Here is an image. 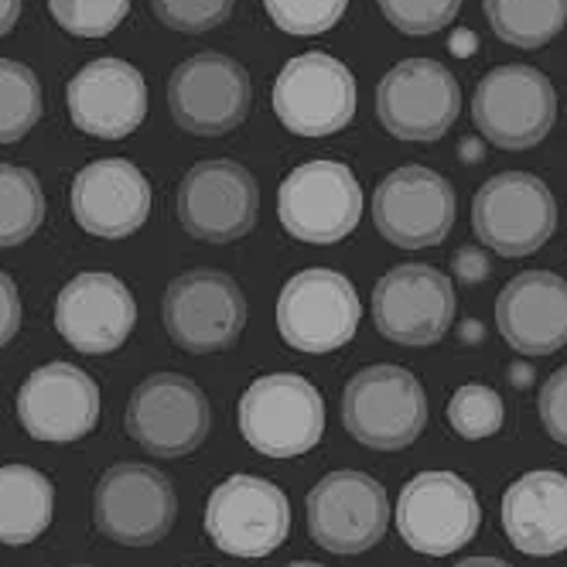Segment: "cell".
Wrapping results in <instances>:
<instances>
[{
    "label": "cell",
    "instance_id": "cell-39",
    "mask_svg": "<svg viewBox=\"0 0 567 567\" xmlns=\"http://www.w3.org/2000/svg\"><path fill=\"white\" fill-rule=\"evenodd\" d=\"M288 567H326V564H315V560H295V564H288Z\"/></svg>",
    "mask_w": 567,
    "mask_h": 567
},
{
    "label": "cell",
    "instance_id": "cell-25",
    "mask_svg": "<svg viewBox=\"0 0 567 567\" xmlns=\"http://www.w3.org/2000/svg\"><path fill=\"white\" fill-rule=\"evenodd\" d=\"M55 516V485L31 465H0V544L24 547L42 537Z\"/></svg>",
    "mask_w": 567,
    "mask_h": 567
},
{
    "label": "cell",
    "instance_id": "cell-10",
    "mask_svg": "<svg viewBox=\"0 0 567 567\" xmlns=\"http://www.w3.org/2000/svg\"><path fill=\"white\" fill-rule=\"evenodd\" d=\"M161 318L178 349L195 355L223 352L247 329V298L229 274L195 267L168 284Z\"/></svg>",
    "mask_w": 567,
    "mask_h": 567
},
{
    "label": "cell",
    "instance_id": "cell-27",
    "mask_svg": "<svg viewBox=\"0 0 567 567\" xmlns=\"http://www.w3.org/2000/svg\"><path fill=\"white\" fill-rule=\"evenodd\" d=\"M45 223V192L34 172L0 161V250L21 247Z\"/></svg>",
    "mask_w": 567,
    "mask_h": 567
},
{
    "label": "cell",
    "instance_id": "cell-14",
    "mask_svg": "<svg viewBox=\"0 0 567 567\" xmlns=\"http://www.w3.org/2000/svg\"><path fill=\"white\" fill-rule=\"evenodd\" d=\"M482 523L475 489L455 472H421L396 499V530L411 550L449 557L462 550Z\"/></svg>",
    "mask_w": 567,
    "mask_h": 567
},
{
    "label": "cell",
    "instance_id": "cell-31",
    "mask_svg": "<svg viewBox=\"0 0 567 567\" xmlns=\"http://www.w3.org/2000/svg\"><path fill=\"white\" fill-rule=\"evenodd\" d=\"M264 8L284 34L311 38L332 31L342 21L349 0H264Z\"/></svg>",
    "mask_w": 567,
    "mask_h": 567
},
{
    "label": "cell",
    "instance_id": "cell-11",
    "mask_svg": "<svg viewBox=\"0 0 567 567\" xmlns=\"http://www.w3.org/2000/svg\"><path fill=\"white\" fill-rule=\"evenodd\" d=\"M462 110L458 79L434 59H403L377 86V116L386 134L431 144L452 131Z\"/></svg>",
    "mask_w": 567,
    "mask_h": 567
},
{
    "label": "cell",
    "instance_id": "cell-32",
    "mask_svg": "<svg viewBox=\"0 0 567 567\" xmlns=\"http://www.w3.org/2000/svg\"><path fill=\"white\" fill-rule=\"evenodd\" d=\"M377 4L396 31L411 38L449 28L462 11V0H377Z\"/></svg>",
    "mask_w": 567,
    "mask_h": 567
},
{
    "label": "cell",
    "instance_id": "cell-24",
    "mask_svg": "<svg viewBox=\"0 0 567 567\" xmlns=\"http://www.w3.org/2000/svg\"><path fill=\"white\" fill-rule=\"evenodd\" d=\"M503 530L530 557L567 550V475L550 468L519 475L503 496Z\"/></svg>",
    "mask_w": 567,
    "mask_h": 567
},
{
    "label": "cell",
    "instance_id": "cell-2",
    "mask_svg": "<svg viewBox=\"0 0 567 567\" xmlns=\"http://www.w3.org/2000/svg\"><path fill=\"white\" fill-rule=\"evenodd\" d=\"M239 431L267 458H298L326 431V400L298 373H267L239 396Z\"/></svg>",
    "mask_w": 567,
    "mask_h": 567
},
{
    "label": "cell",
    "instance_id": "cell-22",
    "mask_svg": "<svg viewBox=\"0 0 567 567\" xmlns=\"http://www.w3.org/2000/svg\"><path fill=\"white\" fill-rule=\"evenodd\" d=\"M69 206L90 236L127 239L151 216V185L134 161L103 157L72 178Z\"/></svg>",
    "mask_w": 567,
    "mask_h": 567
},
{
    "label": "cell",
    "instance_id": "cell-38",
    "mask_svg": "<svg viewBox=\"0 0 567 567\" xmlns=\"http://www.w3.org/2000/svg\"><path fill=\"white\" fill-rule=\"evenodd\" d=\"M455 567H513V564H506V560H499V557H465V560H458Z\"/></svg>",
    "mask_w": 567,
    "mask_h": 567
},
{
    "label": "cell",
    "instance_id": "cell-18",
    "mask_svg": "<svg viewBox=\"0 0 567 567\" xmlns=\"http://www.w3.org/2000/svg\"><path fill=\"white\" fill-rule=\"evenodd\" d=\"M390 526L386 489L367 472H332L308 493V530L332 554H362L383 540Z\"/></svg>",
    "mask_w": 567,
    "mask_h": 567
},
{
    "label": "cell",
    "instance_id": "cell-30",
    "mask_svg": "<svg viewBox=\"0 0 567 567\" xmlns=\"http://www.w3.org/2000/svg\"><path fill=\"white\" fill-rule=\"evenodd\" d=\"M49 11L75 38H106L124 24L131 0H49Z\"/></svg>",
    "mask_w": 567,
    "mask_h": 567
},
{
    "label": "cell",
    "instance_id": "cell-34",
    "mask_svg": "<svg viewBox=\"0 0 567 567\" xmlns=\"http://www.w3.org/2000/svg\"><path fill=\"white\" fill-rule=\"evenodd\" d=\"M537 411H540V421H544L547 434L567 449V367H560L544 383L540 400H537Z\"/></svg>",
    "mask_w": 567,
    "mask_h": 567
},
{
    "label": "cell",
    "instance_id": "cell-33",
    "mask_svg": "<svg viewBox=\"0 0 567 567\" xmlns=\"http://www.w3.org/2000/svg\"><path fill=\"white\" fill-rule=\"evenodd\" d=\"M236 0H151L154 18L182 34H206L229 21Z\"/></svg>",
    "mask_w": 567,
    "mask_h": 567
},
{
    "label": "cell",
    "instance_id": "cell-13",
    "mask_svg": "<svg viewBox=\"0 0 567 567\" xmlns=\"http://www.w3.org/2000/svg\"><path fill=\"white\" fill-rule=\"evenodd\" d=\"M206 534L229 557H267L291 534V503L260 475H229L209 496Z\"/></svg>",
    "mask_w": 567,
    "mask_h": 567
},
{
    "label": "cell",
    "instance_id": "cell-21",
    "mask_svg": "<svg viewBox=\"0 0 567 567\" xmlns=\"http://www.w3.org/2000/svg\"><path fill=\"white\" fill-rule=\"evenodd\" d=\"M69 116L75 131L100 141L131 137L147 116V83L124 59H96L69 79Z\"/></svg>",
    "mask_w": 567,
    "mask_h": 567
},
{
    "label": "cell",
    "instance_id": "cell-8",
    "mask_svg": "<svg viewBox=\"0 0 567 567\" xmlns=\"http://www.w3.org/2000/svg\"><path fill=\"white\" fill-rule=\"evenodd\" d=\"M270 100L291 134L332 137L355 116V75L329 52H305L277 72Z\"/></svg>",
    "mask_w": 567,
    "mask_h": 567
},
{
    "label": "cell",
    "instance_id": "cell-12",
    "mask_svg": "<svg viewBox=\"0 0 567 567\" xmlns=\"http://www.w3.org/2000/svg\"><path fill=\"white\" fill-rule=\"evenodd\" d=\"M250 72L223 52H198L175 65L168 79V110L175 124L195 137H223L250 113Z\"/></svg>",
    "mask_w": 567,
    "mask_h": 567
},
{
    "label": "cell",
    "instance_id": "cell-5",
    "mask_svg": "<svg viewBox=\"0 0 567 567\" xmlns=\"http://www.w3.org/2000/svg\"><path fill=\"white\" fill-rule=\"evenodd\" d=\"M472 120L493 147L530 151L554 127L557 93L534 65H496L475 86Z\"/></svg>",
    "mask_w": 567,
    "mask_h": 567
},
{
    "label": "cell",
    "instance_id": "cell-1",
    "mask_svg": "<svg viewBox=\"0 0 567 567\" xmlns=\"http://www.w3.org/2000/svg\"><path fill=\"white\" fill-rule=\"evenodd\" d=\"M342 424L367 449L400 452L414 444L427 424V393L411 370L377 362L346 383Z\"/></svg>",
    "mask_w": 567,
    "mask_h": 567
},
{
    "label": "cell",
    "instance_id": "cell-7",
    "mask_svg": "<svg viewBox=\"0 0 567 567\" xmlns=\"http://www.w3.org/2000/svg\"><path fill=\"white\" fill-rule=\"evenodd\" d=\"M472 229L506 260L530 257L557 229V202L537 175L503 172L475 192Z\"/></svg>",
    "mask_w": 567,
    "mask_h": 567
},
{
    "label": "cell",
    "instance_id": "cell-9",
    "mask_svg": "<svg viewBox=\"0 0 567 567\" xmlns=\"http://www.w3.org/2000/svg\"><path fill=\"white\" fill-rule=\"evenodd\" d=\"M182 229L202 243L243 239L260 216V185L239 161L213 157L192 165L175 195Z\"/></svg>",
    "mask_w": 567,
    "mask_h": 567
},
{
    "label": "cell",
    "instance_id": "cell-6",
    "mask_svg": "<svg viewBox=\"0 0 567 567\" xmlns=\"http://www.w3.org/2000/svg\"><path fill=\"white\" fill-rule=\"evenodd\" d=\"M178 516L175 485L165 472L141 462L110 465L93 493L96 530L124 547H151L165 540Z\"/></svg>",
    "mask_w": 567,
    "mask_h": 567
},
{
    "label": "cell",
    "instance_id": "cell-26",
    "mask_svg": "<svg viewBox=\"0 0 567 567\" xmlns=\"http://www.w3.org/2000/svg\"><path fill=\"white\" fill-rule=\"evenodd\" d=\"M482 8L513 49H544L567 24V0H482Z\"/></svg>",
    "mask_w": 567,
    "mask_h": 567
},
{
    "label": "cell",
    "instance_id": "cell-17",
    "mask_svg": "<svg viewBox=\"0 0 567 567\" xmlns=\"http://www.w3.org/2000/svg\"><path fill=\"white\" fill-rule=\"evenodd\" d=\"M458 206L452 182L424 168L403 165L373 192V226L400 250H427L449 239Z\"/></svg>",
    "mask_w": 567,
    "mask_h": 567
},
{
    "label": "cell",
    "instance_id": "cell-4",
    "mask_svg": "<svg viewBox=\"0 0 567 567\" xmlns=\"http://www.w3.org/2000/svg\"><path fill=\"white\" fill-rule=\"evenodd\" d=\"M362 185L339 161H305L277 188V219L295 239L332 247L362 219Z\"/></svg>",
    "mask_w": 567,
    "mask_h": 567
},
{
    "label": "cell",
    "instance_id": "cell-19",
    "mask_svg": "<svg viewBox=\"0 0 567 567\" xmlns=\"http://www.w3.org/2000/svg\"><path fill=\"white\" fill-rule=\"evenodd\" d=\"M137 326V301L116 274H75L55 298V329L83 355L116 352Z\"/></svg>",
    "mask_w": 567,
    "mask_h": 567
},
{
    "label": "cell",
    "instance_id": "cell-15",
    "mask_svg": "<svg viewBox=\"0 0 567 567\" xmlns=\"http://www.w3.org/2000/svg\"><path fill=\"white\" fill-rule=\"evenodd\" d=\"M455 284L431 264H396L373 288V326L396 346H434L455 321Z\"/></svg>",
    "mask_w": 567,
    "mask_h": 567
},
{
    "label": "cell",
    "instance_id": "cell-20",
    "mask_svg": "<svg viewBox=\"0 0 567 567\" xmlns=\"http://www.w3.org/2000/svg\"><path fill=\"white\" fill-rule=\"evenodd\" d=\"M18 421L34 441H79L100 421V386L72 362H45L18 390Z\"/></svg>",
    "mask_w": 567,
    "mask_h": 567
},
{
    "label": "cell",
    "instance_id": "cell-28",
    "mask_svg": "<svg viewBox=\"0 0 567 567\" xmlns=\"http://www.w3.org/2000/svg\"><path fill=\"white\" fill-rule=\"evenodd\" d=\"M42 83L31 65L0 59V147L18 144L42 120Z\"/></svg>",
    "mask_w": 567,
    "mask_h": 567
},
{
    "label": "cell",
    "instance_id": "cell-36",
    "mask_svg": "<svg viewBox=\"0 0 567 567\" xmlns=\"http://www.w3.org/2000/svg\"><path fill=\"white\" fill-rule=\"evenodd\" d=\"M452 267H455V277L462 284H482L485 277H489V257H485L482 250H475V247H462L455 254Z\"/></svg>",
    "mask_w": 567,
    "mask_h": 567
},
{
    "label": "cell",
    "instance_id": "cell-16",
    "mask_svg": "<svg viewBox=\"0 0 567 567\" xmlns=\"http://www.w3.org/2000/svg\"><path fill=\"white\" fill-rule=\"evenodd\" d=\"M209 400L182 373H151L127 400V434L157 458H182L209 434Z\"/></svg>",
    "mask_w": 567,
    "mask_h": 567
},
{
    "label": "cell",
    "instance_id": "cell-29",
    "mask_svg": "<svg viewBox=\"0 0 567 567\" xmlns=\"http://www.w3.org/2000/svg\"><path fill=\"white\" fill-rule=\"evenodd\" d=\"M503 421H506L503 396L485 383H465L449 400V424L468 441L493 437L503 427Z\"/></svg>",
    "mask_w": 567,
    "mask_h": 567
},
{
    "label": "cell",
    "instance_id": "cell-35",
    "mask_svg": "<svg viewBox=\"0 0 567 567\" xmlns=\"http://www.w3.org/2000/svg\"><path fill=\"white\" fill-rule=\"evenodd\" d=\"M21 329V295L11 274L0 270V346H8Z\"/></svg>",
    "mask_w": 567,
    "mask_h": 567
},
{
    "label": "cell",
    "instance_id": "cell-23",
    "mask_svg": "<svg viewBox=\"0 0 567 567\" xmlns=\"http://www.w3.org/2000/svg\"><path fill=\"white\" fill-rule=\"evenodd\" d=\"M496 326L523 355H550L567 346V280L550 270H523L496 298Z\"/></svg>",
    "mask_w": 567,
    "mask_h": 567
},
{
    "label": "cell",
    "instance_id": "cell-37",
    "mask_svg": "<svg viewBox=\"0 0 567 567\" xmlns=\"http://www.w3.org/2000/svg\"><path fill=\"white\" fill-rule=\"evenodd\" d=\"M21 18V0H0V38L11 34Z\"/></svg>",
    "mask_w": 567,
    "mask_h": 567
},
{
    "label": "cell",
    "instance_id": "cell-40",
    "mask_svg": "<svg viewBox=\"0 0 567 567\" xmlns=\"http://www.w3.org/2000/svg\"><path fill=\"white\" fill-rule=\"evenodd\" d=\"M72 567H93V564H72Z\"/></svg>",
    "mask_w": 567,
    "mask_h": 567
},
{
    "label": "cell",
    "instance_id": "cell-3",
    "mask_svg": "<svg viewBox=\"0 0 567 567\" xmlns=\"http://www.w3.org/2000/svg\"><path fill=\"white\" fill-rule=\"evenodd\" d=\"M362 321L352 280L332 267H308L280 288L277 329L298 352L326 355L342 349Z\"/></svg>",
    "mask_w": 567,
    "mask_h": 567
}]
</instances>
